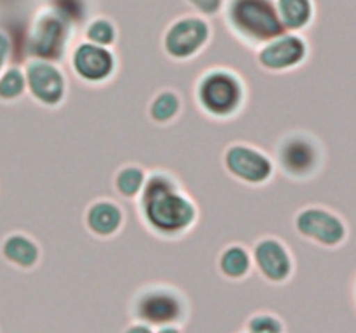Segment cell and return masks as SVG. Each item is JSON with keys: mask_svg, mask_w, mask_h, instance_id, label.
I'll return each mask as SVG.
<instances>
[{"mask_svg": "<svg viewBox=\"0 0 356 333\" xmlns=\"http://www.w3.org/2000/svg\"><path fill=\"white\" fill-rule=\"evenodd\" d=\"M139 208L148 228L160 236H181L197 221V207L170 173L153 172L139 194Z\"/></svg>", "mask_w": 356, "mask_h": 333, "instance_id": "obj_1", "label": "cell"}, {"mask_svg": "<svg viewBox=\"0 0 356 333\" xmlns=\"http://www.w3.org/2000/svg\"><path fill=\"white\" fill-rule=\"evenodd\" d=\"M228 21L249 44L264 45L285 33L275 0H229Z\"/></svg>", "mask_w": 356, "mask_h": 333, "instance_id": "obj_2", "label": "cell"}, {"mask_svg": "<svg viewBox=\"0 0 356 333\" xmlns=\"http://www.w3.org/2000/svg\"><path fill=\"white\" fill-rule=\"evenodd\" d=\"M197 99L202 110L211 117L229 118L242 108L245 87L236 73L216 68L198 80Z\"/></svg>", "mask_w": 356, "mask_h": 333, "instance_id": "obj_3", "label": "cell"}, {"mask_svg": "<svg viewBox=\"0 0 356 333\" xmlns=\"http://www.w3.org/2000/svg\"><path fill=\"white\" fill-rule=\"evenodd\" d=\"M277 162L282 172L291 179L312 180L323 169L325 148L316 134L292 132L278 144Z\"/></svg>", "mask_w": 356, "mask_h": 333, "instance_id": "obj_4", "label": "cell"}, {"mask_svg": "<svg viewBox=\"0 0 356 333\" xmlns=\"http://www.w3.org/2000/svg\"><path fill=\"white\" fill-rule=\"evenodd\" d=\"M294 225L302 238L325 248H336L348 236L346 222L336 212L322 205H308L299 210Z\"/></svg>", "mask_w": 356, "mask_h": 333, "instance_id": "obj_5", "label": "cell"}, {"mask_svg": "<svg viewBox=\"0 0 356 333\" xmlns=\"http://www.w3.org/2000/svg\"><path fill=\"white\" fill-rule=\"evenodd\" d=\"M70 24L52 10L40 14L26 40V52L33 59L59 62L66 54Z\"/></svg>", "mask_w": 356, "mask_h": 333, "instance_id": "obj_6", "label": "cell"}, {"mask_svg": "<svg viewBox=\"0 0 356 333\" xmlns=\"http://www.w3.org/2000/svg\"><path fill=\"white\" fill-rule=\"evenodd\" d=\"M211 37V26L197 16L181 17L170 24L163 37V49L172 59H190L197 56Z\"/></svg>", "mask_w": 356, "mask_h": 333, "instance_id": "obj_7", "label": "cell"}, {"mask_svg": "<svg viewBox=\"0 0 356 333\" xmlns=\"http://www.w3.org/2000/svg\"><path fill=\"white\" fill-rule=\"evenodd\" d=\"M26 90L35 101L49 108L59 106L66 97V78L56 62L31 59L24 69Z\"/></svg>", "mask_w": 356, "mask_h": 333, "instance_id": "obj_8", "label": "cell"}, {"mask_svg": "<svg viewBox=\"0 0 356 333\" xmlns=\"http://www.w3.org/2000/svg\"><path fill=\"white\" fill-rule=\"evenodd\" d=\"M225 166L242 182L264 184L275 172V163L266 153L247 144H233L225 153Z\"/></svg>", "mask_w": 356, "mask_h": 333, "instance_id": "obj_9", "label": "cell"}, {"mask_svg": "<svg viewBox=\"0 0 356 333\" xmlns=\"http://www.w3.org/2000/svg\"><path fill=\"white\" fill-rule=\"evenodd\" d=\"M309 45L301 35L285 31L280 37L266 42L259 51V62L268 71H289L306 62Z\"/></svg>", "mask_w": 356, "mask_h": 333, "instance_id": "obj_10", "label": "cell"}, {"mask_svg": "<svg viewBox=\"0 0 356 333\" xmlns=\"http://www.w3.org/2000/svg\"><path fill=\"white\" fill-rule=\"evenodd\" d=\"M72 68L86 83H104L113 76L117 59L108 47L83 42L73 51Z\"/></svg>", "mask_w": 356, "mask_h": 333, "instance_id": "obj_11", "label": "cell"}, {"mask_svg": "<svg viewBox=\"0 0 356 333\" xmlns=\"http://www.w3.org/2000/svg\"><path fill=\"white\" fill-rule=\"evenodd\" d=\"M257 269L271 281H284L292 273V257L287 246L277 238H263L254 246Z\"/></svg>", "mask_w": 356, "mask_h": 333, "instance_id": "obj_12", "label": "cell"}, {"mask_svg": "<svg viewBox=\"0 0 356 333\" xmlns=\"http://www.w3.org/2000/svg\"><path fill=\"white\" fill-rule=\"evenodd\" d=\"M138 316L152 325L177 321L181 316V300L169 290H152L141 295L138 300Z\"/></svg>", "mask_w": 356, "mask_h": 333, "instance_id": "obj_13", "label": "cell"}, {"mask_svg": "<svg viewBox=\"0 0 356 333\" xmlns=\"http://www.w3.org/2000/svg\"><path fill=\"white\" fill-rule=\"evenodd\" d=\"M86 224L92 234L108 238L120 231L124 224V212L110 200H99L89 207L86 214Z\"/></svg>", "mask_w": 356, "mask_h": 333, "instance_id": "obj_14", "label": "cell"}, {"mask_svg": "<svg viewBox=\"0 0 356 333\" xmlns=\"http://www.w3.org/2000/svg\"><path fill=\"white\" fill-rule=\"evenodd\" d=\"M285 31L298 33L312 26L315 19V0H275Z\"/></svg>", "mask_w": 356, "mask_h": 333, "instance_id": "obj_15", "label": "cell"}, {"mask_svg": "<svg viewBox=\"0 0 356 333\" xmlns=\"http://www.w3.org/2000/svg\"><path fill=\"white\" fill-rule=\"evenodd\" d=\"M2 253L9 262L19 267H33L40 257L37 243L30 236L21 234V232L7 236L2 245Z\"/></svg>", "mask_w": 356, "mask_h": 333, "instance_id": "obj_16", "label": "cell"}, {"mask_svg": "<svg viewBox=\"0 0 356 333\" xmlns=\"http://www.w3.org/2000/svg\"><path fill=\"white\" fill-rule=\"evenodd\" d=\"M219 267L228 278H243L250 271V253L243 246H228L219 257Z\"/></svg>", "mask_w": 356, "mask_h": 333, "instance_id": "obj_17", "label": "cell"}, {"mask_svg": "<svg viewBox=\"0 0 356 333\" xmlns=\"http://www.w3.org/2000/svg\"><path fill=\"white\" fill-rule=\"evenodd\" d=\"M181 111V99L174 90H163L156 94L149 104V117L155 123L165 125L172 121Z\"/></svg>", "mask_w": 356, "mask_h": 333, "instance_id": "obj_18", "label": "cell"}, {"mask_svg": "<svg viewBox=\"0 0 356 333\" xmlns=\"http://www.w3.org/2000/svg\"><path fill=\"white\" fill-rule=\"evenodd\" d=\"M146 172L138 165H127L118 170L115 177V187L125 198H139L146 182Z\"/></svg>", "mask_w": 356, "mask_h": 333, "instance_id": "obj_19", "label": "cell"}, {"mask_svg": "<svg viewBox=\"0 0 356 333\" xmlns=\"http://www.w3.org/2000/svg\"><path fill=\"white\" fill-rule=\"evenodd\" d=\"M24 92H26V78L19 66H9L0 73V99H19Z\"/></svg>", "mask_w": 356, "mask_h": 333, "instance_id": "obj_20", "label": "cell"}, {"mask_svg": "<svg viewBox=\"0 0 356 333\" xmlns=\"http://www.w3.org/2000/svg\"><path fill=\"white\" fill-rule=\"evenodd\" d=\"M51 10L72 24H82L87 17V6L83 0H51Z\"/></svg>", "mask_w": 356, "mask_h": 333, "instance_id": "obj_21", "label": "cell"}, {"mask_svg": "<svg viewBox=\"0 0 356 333\" xmlns=\"http://www.w3.org/2000/svg\"><path fill=\"white\" fill-rule=\"evenodd\" d=\"M87 42H92L96 45H103V47H110L117 40V30H115L113 23L104 17L94 19L92 23L87 26L86 30Z\"/></svg>", "mask_w": 356, "mask_h": 333, "instance_id": "obj_22", "label": "cell"}, {"mask_svg": "<svg viewBox=\"0 0 356 333\" xmlns=\"http://www.w3.org/2000/svg\"><path fill=\"white\" fill-rule=\"evenodd\" d=\"M250 333H282V325L273 316H256L249 323Z\"/></svg>", "mask_w": 356, "mask_h": 333, "instance_id": "obj_23", "label": "cell"}, {"mask_svg": "<svg viewBox=\"0 0 356 333\" xmlns=\"http://www.w3.org/2000/svg\"><path fill=\"white\" fill-rule=\"evenodd\" d=\"M195 9L200 14H205V16H214L221 10L222 0H188Z\"/></svg>", "mask_w": 356, "mask_h": 333, "instance_id": "obj_24", "label": "cell"}, {"mask_svg": "<svg viewBox=\"0 0 356 333\" xmlns=\"http://www.w3.org/2000/svg\"><path fill=\"white\" fill-rule=\"evenodd\" d=\"M10 58V38L3 31H0V73L6 69L7 61Z\"/></svg>", "mask_w": 356, "mask_h": 333, "instance_id": "obj_25", "label": "cell"}, {"mask_svg": "<svg viewBox=\"0 0 356 333\" xmlns=\"http://www.w3.org/2000/svg\"><path fill=\"white\" fill-rule=\"evenodd\" d=\"M127 333H153V332L148 328V326L138 325V326H132V328H129Z\"/></svg>", "mask_w": 356, "mask_h": 333, "instance_id": "obj_26", "label": "cell"}, {"mask_svg": "<svg viewBox=\"0 0 356 333\" xmlns=\"http://www.w3.org/2000/svg\"><path fill=\"white\" fill-rule=\"evenodd\" d=\"M159 333H179V332H177V330H174V328H162Z\"/></svg>", "mask_w": 356, "mask_h": 333, "instance_id": "obj_27", "label": "cell"}, {"mask_svg": "<svg viewBox=\"0 0 356 333\" xmlns=\"http://www.w3.org/2000/svg\"><path fill=\"white\" fill-rule=\"evenodd\" d=\"M355 298H356V281H355Z\"/></svg>", "mask_w": 356, "mask_h": 333, "instance_id": "obj_28", "label": "cell"}]
</instances>
